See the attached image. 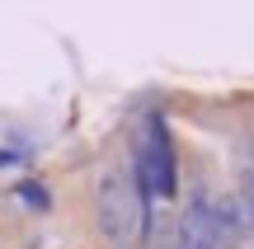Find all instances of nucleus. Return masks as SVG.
Masks as SVG:
<instances>
[{"mask_svg":"<svg viewBox=\"0 0 254 249\" xmlns=\"http://www.w3.org/2000/svg\"><path fill=\"white\" fill-rule=\"evenodd\" d=\"M132 179H136V202H141L146 216H151L155 198H174V188H179L174 137H170L160 113H151L146 127H141V141H136V150H132Z\"/></svg>","mask_w":254,"mask_h":249,"instance_id":"obj_1","label":"nucleus"},{"mask_svg":"<svg viewBox=\"0 0 254 249\" xmlns=\"http://www.w3.org/2000/svg\"><path fill=\"white\" fill-rule=\"evenodd\" d=\"M94 221H99V235H104L113 249H127L136 235L146 231L151 216L141 212L136 188L127 184V174H118V169L99 174V184H94Z\"/></svg>","mask_w":254,"mask_h":249,"instance_id":"obj_2","label":"nucleus"},{"mask_svg":"<svg viewBox=\"0 0 254 249\" xmlns=\"http://www.w3.org/2000/svg\"><path fill=\"white\" fill-rule=\"evenodd\" d=\"M236 202H240V212H245V226L254 231V165L240 169V179H236Z\"/></svg>","mask_w":254,"mask_h":249,"instance_id":"obj_4","label":"nucleus"},{"mask_svg":"<svg viewBox=\"0 0 254 249\" xmlns=\"http://www.w3.org/2000/svg\"><path fill=\"white\" fill-rule=\"evenodd\" d=\"M14 198H19V202H28L33 212H47V193H43L38 184H19V188H14Z\"/></svg>","mask_w":254,"mask_h":249,"instance_id":"obj_5","label":"nucleus"},{"mask_svg":"<svg viewBox=\"0 0 254 249\" xmlns=\"http://www.w3.org/2000/svg\"><path fill=\"white\" fill-rule=\"evenodd\" d=\"M174 231L184 235L189 249H226L221 245V231H217V198H212L207 188H193L189 193V202H184Z\"/></svg>","mask_w":254,"mask_h":249,"instance_id":"obj_3","label":"nucleus"},{"mask_svg":"<svg viewBox=\"0 0 254 249\" xmlns=\"http://www.w3.org/2000/svg\"><path fill=\"white\" fill-rule=\"evenodd\" d=\"M19 160H24V155H14V150H0V169H5V165H19Z\"/></svg>","mask_w":254,"mask_h":249,"instance_id":"obj_7","label":"nucleus"},{"mask_svg":"<svg viewBox=\"0 0 254 249\" xmlns=\"http://www.w3.org/2000/svg\"><path fill=\"white\" fill-rule=\"evenodd\" d=\"M155 249H189V245H184V235H179V231L170 226V231H165L160 240H155Z\"/></svg>","mask_w":254,"mask_h":249,"instance_id":"obj_6","label":"nucleus"}]
</instances>
